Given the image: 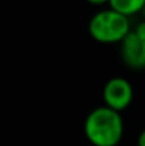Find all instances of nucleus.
<instances>
[{
  "label": "nucleus",
  "instance_id": "1a4fd4ad",
  "mask_svg": "<svg viewBox=\"0 0 145 146\" xmlns=\"http://www.w3.org/2000/svg\"><path fill=\"white\" fill-rule=\"evenodd\" d=\"M141 13L144 14V17H145V4H144V7H142V10H141Z\"/></svg>",
  "mask_w": 145,
  "mask_h": 146
},
{
  "label": "nucleus",
  "instance_id": "f257e3e1",
  "mask_svg": "<svg viewBox=\"0 0 145 146\" xmlns=\"http://www.w3.org/2000/svg\"><path fill=\"white\" fill-rule=\"evenodd\" d=\"M84 133L94 146H117L124 135V122L120 112L107 106L96 108L86 118Z\"/></svg>",
  "mask_w": 145,
  "mask_h": 146
},
{
  "label": "nucleus",
  "instance_id": "6e6552de",
  "mask_svg": "<svg viewBox=\"0 0 145 146\" xmlns=\"http://www.w3.org/2000/svg\"><path fill=\"white\" fill-rule=\"evenodd\" d=\"M87 1L91 3V4H96V6H101V4L108 3V0H87Z\"/></svg>",
  "mask_w": 145,
  "mask_h": 146
},
{
  "label": "nucleus",
  "instance_id": "f03ea898",
  "mask_svg": "<svg viewBox=\"0 0 145 146\" xmlns=\"http://www.w3.org/2000/svg\"><path fill=\"white\" fill-rule=\"evenodd\" d=\"M88 31L91 37L100 43H121L131 31L130 19L111 9L102 10L94 14L90 20Z\"/></svg>",
  "mask_w": 145,
  "mask_h": 146
},
{
  "label": "nucleus",
  "instance_id": "39448f33",
  "mask_svg": "<svg viewBox=\"0 0 145 146\" xmlns=\"http://www.w3.org/2000/svg\"><path fill=\"white\" fill-rule=\"evenodd\" d=\"M110 9L128 17L137 13H141L145 4V0H108Z\"/></svg>",
  "mask_w": 145,
  "mask_h": 146
},
{
  "label": "nucleus",
  "instance_id": "7ed1b4c3",
  "mask_svg": "<svg viewBox=\"0 0 145 146\" xmlns=\"http://www.w3.org/2000/svg\"><path fill=\"white\" fill-rule=\"evenodd\" d=\"M134 97V91L131 84L121 77H115L111 78L102 91V98L107 108L115 111V112H121L125 108L130 106V104L132 102Z\"/></svg>",
  "mask_w": 145,
  "mask_h": 146
},
{
  "label": "nucleus",
  "instance_id": "0eeeda50",
  "mask_svg": "<svg viewBox=\"0 0 145 146\" xmlns=\"http://www.w3.org/2000/svg\"><path fill=\"white\" fill-rule=\"evenodd\" d=\"M137 145L138 146H145V129L138 135V139H137Z\"/></svg>",
  "mask_w": 145,
  "mask_h": 146
},
{
  "label": "nucleus",
  "instance_id": "20e7f679",
  "mask_svg": "<svg viewBox=\"0 0 145 146\" xmlns=\"http://www.w3.org/2000/svg\"><path fill=\"white\" fill-rule=\"evenodd\" d=\"M121 55L124 62L134 70L145 68V40L138 37L132 30L121 41Z\"/></svg>",
  "mask_w": 145,
  "mask_h": 146
},
{
  "label": "nucleus",
  "instance_id": "423d86ee",
  "mask_svg": "<svg viewBox=\"0 0 145 146\" xmlns=\"http://www.w3.org/2000/svg\"><path fill=\"white\" fill-rule=\"evenodd\" d=\"M132 31H134L138 37H141V38H144L145 40V20L144 21H141V23H140Z\"/></svg>",
  "mask_w": 145,
  "mask_h": 146
}]
</instances>
